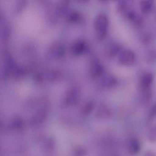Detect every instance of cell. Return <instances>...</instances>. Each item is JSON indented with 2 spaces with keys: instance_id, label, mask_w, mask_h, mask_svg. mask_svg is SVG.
<instances>
[{
  "instance_id": "6da1fadb",
  "label": "cell",
  "mask_w": 156,
  "mask_h": 156,
  "mask_svg": "<svg viewBox=\"0 0 156 156\" xmlns=\"http://www.w3.org/2000/svg\"><path fill=\"white\" fill-rule=\"evenodd\" d=\"M94 27L97 39L100 41L105 39L108 27V19L106 14L104 13L98 14L95 18Z\"/></svg>"
},
{
  "instance_id": "7a4b0ae2",
  "label": "cell",
  "mask_w": 156,
  "mask_h": 156,
  "mask_svg": "<svg viewBox=\"0 0 156 156\" xmlns=\"http://www.w3.org/2000/svg\"><path fill=\"white\" fill-rule=\"evenodd\" d=\"M136 60V56L133 51L125 50L121 51L119 55V64L123 66H130L133 65Z\"/></svg>"
},
{
  "instance_id": "3957f363",
  "label": "cell",
  "mask_w": 156,
  "mask_h": 156,
  "mask_svg": "<svg viewBox=\"0 0 156 156\" xmlns=\"http://www.w3.org/2000/svg\"><path fill=\"white\" fill-rule=\"evenodd\" d=\"M122 15L129 21L136 25H140L142 22V20L140 16L130 8L127 10Z\"/></svg>"
},
{
  "instance_id": "277c9868",
  "label": "cell",
  "mask_w": 156,
  "mask_h": 156,
  "mask_svg": "<svg viewBox=\"0 0 156 156\" xmlns=\"http://www.w3.org/2000/svg\"><path fill=\"white\" fill-rule=\"evenodd\" d=\"M153 76L151 73H148L144 74L140 82V90L151 87L153 82Z\"/></svg>"
},
{
  "instance_id": "5b68a950",
  "label": "cell",
  "mask_w": 156,
  "mask_h": 156,
  "mask_svg": "<svg viewBox=\"0 0 156 156\" xmlns=\"http://www.w3.org/2000/svg\"><path fill=\"white\" fill-rule=\"evenodd\" d=\"M71 0H59L56 6V12L60 15H63L67 12L70 7Z\"/></svg>"
},
{
  "instance_id": "8992f818",
  "label": "cell",
  "mask_w": 156,
  "mask_h": 156,
  "mask_svg": "<svg viewBox=\"0 0 156 156\" xmlns=\"http://www.w3.org/2000/svg\"><path fill=\"white\" fill-rule=\"evenodd\" d=\"M87 47L86 44L82 40H77L72 45V51L76 54H79L83 52Z\"/></svg>"
},
{
  "instance_id": "52a82bcc",
  "label": "cell",
  "mask_w": 156,
  "mask_h": 156,
  "mask_svg": "<svg viewBox=\"0 0 156 156\" xmlns=\"http://www.w3.org/2000/svg\"><path fill=\"white\" fill-rule=\"evenodd\" d=\"M141 101L144 105H147L150 103L152 98V92L151 87L141 90Z\"/></svg>"
},
{
  "instance_id": "ba28073f",
  "label": "cell",
  "mask_w": 156,
  "mask_h": 156,
  "mask_svg": "<svg viewBox=\"0 0 156 156\" xmlns=\"http://www.w3.org/2000/svg\"><path fill=\"white\" fill-rule=\"evenodd\" d=\"M140 150V144L136 139H133L130 140L129 146V153L130 155H136L137 154Z\"/></svg>"
},
{
  "instance_id": "9c48e42d",
  "label": "cell",
  "mask_w": 156,
  "mask_h": 156,
  "mask_svg": "<svg viewBox=\"0 0 156 156\" xmlns=\"http://www.w3.org/2000/svg\"><path fill=\"white\" fill-rule=\"evenodd\" d=\"M154 3V0H142L140 2V8L142 12L148 14L151 12Z\"/></svg>"
},
{
  "instance_id": "30bf717a",
  "label": "cell",
  "mask_w": 156,
  "mask_h": 156,
  "mask_svg": "<svg viewBox=\"0 0 156 156\" xmlns=\"http://www.w3.org/2000/svg\"><path fill=\"white\" fill-rule=\"evenodd\" d=\"M81 19V16L79 12L76 11H71L68 12L66 17V21L70 23L78 22Z\"/></svg>"
},
{
  "instance_id": "8fae6325",
  "label": "cell",
  "mask_w": 156,
  "mask_h": 156,
  "mask_svg": "<svg viewBox=\"0 0 156 156\" xmlns=\"http://www.w3.org/2000/svg\"><path fill=\"white\" fill-rule=\"evenodd\" d=\"M118 80L115 76H109L104 81L105 87L108 89L115 88L118 84Z\"/></svg>"
},
{
  "instance_id": "7c38bea8",
  "label": "cell",
  "mask_w": 156,
  "mask_h": 156,
  "mask_svg": "<svg viewBox=\"0 0 156 156\" xmlns=\"http://www.w3.org/2000/svg\"><path fill=\"white\" fill-rule=\"evenodd\" d=\"M145 62L148 64H151L156 62V51L151 50L147 53L145 56Z\"/></svg>"
},
{
  "instance_id": "4fadbf2b",
  "label": "cell",
  "mask_w": 156,
  "mask_h": 156,
  "mask_svg": "<svg viewBox=\"0 0 156 156\" xmlns=\"http://www.w3.org/2000/svg\"><path fill=\"white\" fill-rule=\"evenodd\" d=\"M121 51V47L118 44H113L110 46L108 51V55L111 57H114L119 54Z\"/></svg>"
},
{
  "instance_id": "5bb4252c",
  "label": "cell",
  "mask_w": 156,
  "mask_h": 156,
  "mask_svg": "<svg viewBox=\"0 0 156 156\" xmlns=\"http://www.w3.org/2000/svg\"><path fill=\"white\" fill-rule=\"evenodd\" d=\"M147 138L150 142H156V126L150 129L147 134Z\"/></svg>"
},
{
  "instance_id": "9a60e30c",
  "label": "cell",
  "mask_w": 156,
  "mask_h": 156,
  "mask_svg": "<svg viewBox=\"0 0 156 156\" xmlns=\"http://www.w3.org/2000/svg\"><path fill=\"white\" fill-rule=\"evenodd\" d=\"M26 1L25 0H20L17 6V9L18 12L22 10V9L24 8L26 6Z\"/></svg>"
},
{
  "instance_id": "2e32d148",
  "label": "cell",
  "mask_w": 156,
  "mask_h": 156,
  "mask_svg": "<svg viewBox=\"0 0 156 156\" xmlns=\"http://www.w3.org/2000/svg\"><path fill=\"white\" fill-rule=\"evenodd\" d=\"M149 118L150 119H152L155 116H156V104L153 105L151 109L149 114Z\"/></svg>"
},
{
  "instance_id": "e0dca14e",
  "label": "cell",
  "mask_w": 156,
  "mask_h": 156,
  "mask_svg": "<svg viewBox=\"0 0 156 156\" xmlns=\"http://www.w3.org/2000/svg\"><path fill=\"white\" fill-rule=\"evenodd\" d=\"M150 41V37L149 35H143L141 38V41L143 44H147L149 43Z\"/></svg>"
},
{
  "instance_id": "ac0fdd59",
  "label": "cell",
  "mask_w": 156,
  "mask_h": 156,
  "mask_svg": "<svg viewBox=\"0 0 156 156\" xmlns=\"http://www.w3.org/2000/svg\"><path fill=\"white\" fill-rule=\"evenodd\" d=\"M145 155L147 156H156V154L153 151H148L147 152H146V154H145Z\"/></svg>"
},
{
  "instance_id": "d6986e66",
  "label": "cell",
  "mask_w": 156,
  "mask_h": 156,
  "mask_svg": "<svg viewBox=\"0 0 156 156\" xmlns=\"http://www.w3.org/2000/svg\"><path fill=\"white\" fill-rule=\"evenodd\" d=\"M78 2H87L89 0H76Z\"/></svg>"
},
{
  "instance_id": "ffe728a7",
  "label": "cell",
  "mask_w": 156,
  "mask_h": 156,
  "mask_svg": "<svg viewBox=\"0 0 156 156\" xmlns=\"http://www.w3.org/2000/svg\"><path fill=\"white\" fill-rule=\"evenodd\" d=\"M114 2H120L121 1H123V0H112Z\"/></svg>"
},
{
  "instance_id": "44dd1931",
  "label": "cell",
  "mask_w": 156,
  "mask_h": 156,
  "mask_svg": "<svg viewBox=\"0 0 156 156\" xmlns=\"http://www.w3.org/2000/svg\"><path fill=\"white\" fill-rule=\"evenodd\" d=\"M99 1H104V0H99Z\"/></svg>"
}]
</instances>
